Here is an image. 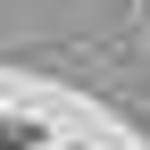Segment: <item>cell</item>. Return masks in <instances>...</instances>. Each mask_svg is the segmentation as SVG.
<instances>
[{"label": "cell", "instance_id": "cell-1", "mask_svg": "<svg viewBox=\"0 0 150 150\" xmlns=\"http://www.w3.org/2000/svg\"><path fill=\"white\" fill-rule=\"evenodd\" d=\"M0 150H25V142H17V125H0Z\"/></svg>", "mask_w": 150, "mask_h": 150}]
</instances>
